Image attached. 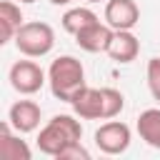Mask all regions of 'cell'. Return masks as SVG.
I'll return each mask as SVG.
<instances>
[{"label": "cell", "mask_w": 160, "mask_h": 160, "mask_svg": "<svg viewBox=\"0 0 160 160\" xmlns=\"http://www.w3.org/2000/svg\"><path fill=\"white\" fill-rule=\"evenodd\" d=\"M138 52H140V40L132 35V30H115L112 32V40L108 45L110 60H115L120 65H128L138 58Z\"/></svg>", "instance_id": "30bf717a"}, {"label": "cell", "mask_w": 160, "mask_h": 160, "mask_svg": "<svg viewBox=\"0 0 160 160\" xmlns=\"http://www.w3.org/2000/svg\"><path fill=\"white\" fill-rule=\"evenodd\" d=\"M112 28L108 25V22H92V25H88L85 30H80L78 35H75V42H78V48L80 50H85V52H108V45H110V40H112Z\"/></svg>", "instance_id": "ba28073f"}, {"label": "cell", "mask_w": 160, "mask_h": 160, "mask_svg": "<svg viewBox=\"0 0 160 160\" xmlns=\"http://www.w3.org/2000/svg\"><path fill=\"white\" fill-rule=\"evenodd\" d=\"M22 25V10L20 5H15L12 0H2L0 2V42H10L15 40V32Z\"/></svg>", "instance_id": "4fadbf2b"}, {"label": "cell", "mask_w": 160, "mask_h": 160, "mask_svg": "<svg viewBox=\"0 0 160 160\" xmlns=\"http://www.w3.org/2000/svg\"><path fill=\"white\" fill-rule=\"evenodd\" d=\"M88 2H100V0H88Z\"/></svg>", "instance_id": "ffe728a7"}, {"label": "cell", "mask_w": 160, "mask_h": 160, "mask_svg": "<svg viewBox=\"0 0 160 160\" xmlns=\"http://www.w3.org/2000/svg\"><path fill=\"white\" fill-rule=\"evenodd\" d=\"M98 20H100V18H98L90 8H70V10H65V15L60 18L62 30H65V32H70L72 38H75L80 30H85L88 25L98 22Z\"/></svg>", "instance_id": "5bb4252c"}, {"label": "cell", "mask_w": 160, "mask_h": 160, "mask_svg": "<svg viewBox=\"0 0 160 160\" xmlns=\"http://www.w3.org/2000/svg\"><path fill=\"white\" fill-rule=\"evenodd\" d=\"M80 138H82L80 120H75L72 115H52L38 135V150L50 158H58L68 145L80 142Z\"/></svg>", "instance_id": "7a4b0ae2"}, {"label": "cell", "mask_w": 160, "mask_h": 160, "mask_svg": "<svg viewBox=\"0 0 160 160\" xmlns=\"http://www.w3.org/2000/svg\"><path fill=\"white\" fill-rule=\"evenodd\" d=\"M105 22L112 30H132L140 22V8L135 0H108Z\"/></svg>", "instance_id": "8992f818"}, {"label": "cell", "mask_w": 160, "mask_h": 160, "mask_svg": "<svg viewBox=\"0 0 160 160\" xmlns=\"http://www.w3.org/2000/svg\"><path fill=\"white\" fill-rule=\"evenodd\" d=\"M40 118H42L40 105L32 102V100H18V102H12L10 110H8V122H10L12 130H18L20 135L38 130Z\"/></svg>", "instance_id": "52a82bcc"}, {"label": "cell", "mask_w": 160, "mask_h": 160, "mask_svg": "<svg viewBox=\"0 0 160 160\" xmlns=\"http://www.w3.org/2000/svg\"><path fill=\"white\" fill-rule=\"evenodd\" d=\"M125 95L115 88H102V120H112L122 112Z\"/></svg>", "instance_id": "9a60e30c"}, {"label": "cell", "mask_w": 160, "mask_h": 160, "mask_svg": "<svg viewBox=\"0 0 160 160\" xmlns=\"http://www.w3.org/2000/svg\"><path fill=\"white\" fill-rule=\"evenodd\" d=\"M48 85L52 98L70 102L82 88H85V68L72 55H60L48 68Z\"/></svg>", "instance_id": "6da1fadb"}, {"label": "cell", "mask_w": 160, "mask_h": 160, "mask_svg": "<svg viewBox=\"0 0 160 160\" xmlns=\"http://www.w3.org/2000/svg\"><path fill=\"white\" fill-rule=\"evenodd\" d=\"M145 78H148V90H150L152 100L160 102V58H150L148 60Z\"/></svg>", "instance_id": "2e32d148"}, {"label": "cell", "mask_w": 160, "mask_h": 160, "mask_svg": "<svg viewBox=\"0 0 160 160\" xmlns=\"http://www.w3.org/2000/svg\"><path fill=\"white\" fill-rule=\"evenodd\" d=\"M132 142V132L125 122L120 120H110V122H102L98 130H95V145L100 152L105 155H122Z\"/></svg>", "instance_id": "5b68a950"}, {"label": "cell", "mask_w": 160, "mask_h": 160, "mask_svg": "<svg viewBox=\"0 0 160 160\" xmlns=\"http://www.w3.org/2000/svg\"><path fill=\"white\" fill-rule=\"evenodd\" d=\"M15 48L25 58H45L55 48V30L48 22H22L20 30L15 32Z\"/></svg>", "instance_id": "3957f363"}, {"label": "cell", "mask_w": 160, "mask_h": 160, "mask_svg": "<svg viewBox=\"0 0 160 160\" xmlns=\"http://www.w3.org/2000/svg\"><path fill=\"white\" fill-rule=\"evenodd\" d=\"M138 135L145 145L160 150V108H148L138 115Z\"/></svg>", "instance_id": "7c38bea8"}, {"label": "cell", "mask_w": 160, "mask_h": 160, "mask_svg": "<svg viewBox=\"0 0 160 160\" xmlns=\"http://www.w3.org/2000/svg\"><path fill=\"white\" fill-rule=\"evenodd\" d=\"M50 2H52V5H70L72 0H50Z\"/></svg>", "instance_id": "ac0fdd59"}, {"label": "cell", "mask_w": 160, "mask_h": 160, "mask_svg": "<svg viewBox=\"0 0 160 160\" xmlns=\"http://www.w3.org/2000/svg\"><path fill=\"white\" fill-rule=\"evenodd\" d=\"M58 160H90V152L82 148V142H72L58 155Z\"/></svg>", "instance_id": "e0dca14e"}, {"label": "cell", "mask_w": 160, "mask_h": 160, "mask_svg": "<svg viewBox=\"0 0 160 160\" xmlns=\"http://www.w3.org/2000/svg\"><path fill=\"white\" fill-rule=\"evenodd\" d=\"M72 112L82 120H102V88H90L85 85L72 100Z\"/></svg>", "instance_id": "9c48e42d"}, {"label": "cell", "mask_w": 160, "mask_h": 160, "mask_svg": "<svg viewBox=\"0 0 160 160\" xmlns=\"http://www.w3.org/2000/svg\"><path fill=\"white\" fill-rule=\"evenodd\" d=\"M0 158L2 160H30L32 150L25 140H20V132H12L10 122L0 125Z\"/></svg>", "instance_id": "8fae6325"}, {"label": "cell", "mask_w": 160, "mask_h": 160, "mask_svg": "<svg viewBox=\"0 0 160 160\" xmlns=\"http://www.w3.org/2000/svg\"><path fill=\"white\" fill-rule=\"evenodd\" d=\"M8 80H10V85H12L15 92H20V95H35L48 82V72L35 60H18V62H12V68L8 72Z\"/></svg>", "instance_id": "277c9868"}, {"label": "cell", "mask_w": 160, "mask_h": 160, "mask_svg": "<svg viewBox=\"0 0 160 160\" xmlns=\"http://www.w3.org/2000/svg\"><path fill=\"white\" fill-rule=\"evenodd\" d=\"M20 2H35V0H20Z\"/></svg>", "instance_id": "d6986e66"}]
</instances>
